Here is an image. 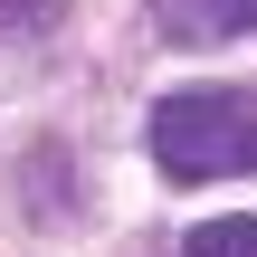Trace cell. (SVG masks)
Segmentation results:
<instances>
[{
	"label": "cell",
	"mask_w": 257,
	"mask_h": 257,
	"mask_svg": "<svg viewBox=\"0 0 257 257\" xmlns=\"http://www.w3.org/2000/svg\"><path fill=\"white\" fill-rule=\"evenodd\" d=\"M162 181H238L257 172V86H181L143 124Z\"/></svg>",
	"instance_id": "cell-1"
},
{
	"label": "cell",
	"mask_w": 257,
	"mask_h": 257,
	"mask_svg": "<svg viewBox=\"0 0 257 257\" xmlns=\"http://www.w3.org/2000/svg\"><path fill=\"white\" fill-rule=\"evenodd\" d=\"M153 38H162V48H219V38H257V0H153Z\"/></svg>",
	"instance_id": "cell-2"
},
{
	"label": "cell",
	"mask_w": 257,
	"mask_h": 257,
	"mask_svg": "<svg viewBox=\"0 0 257 257\" xmlns=\"http://www.w3.org/2000/svg\"><path fill=\"white\" fill-rule=\"evenodd\" d=\"M181 257H257V219H200Z\"/></svg>",
	"instance_id": "cell-3"
},
{
	"label": "cell",
	"mask_w": 257,
	"mask_h": 257,
	"mask_svg": "<svg viewBox=\"0 0 257 257\" xmlns=\"http://www.w3.org/2000/svg\"><path fill=\"white\" fill-rule=\"evenodd\" d=\"M29 210H38V219H67V191H57V153H48V143L29 153Z\"/></svg>",
	"instance_id": "cell-4"
}]
</instances>
